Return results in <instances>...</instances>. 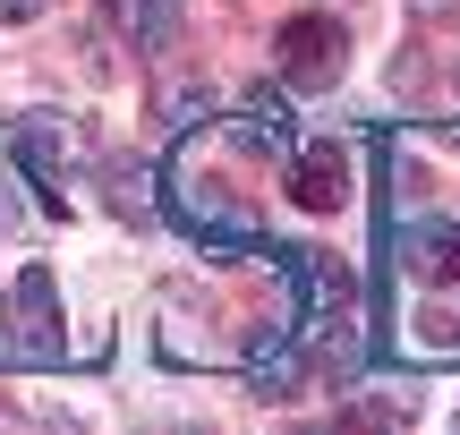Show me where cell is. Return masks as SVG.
<instances>
[{"label": "cell", "mask_w": 460, "mask_h": 435, "mask_svg": "<svg viewBox=\"0 0 460 435\" xmlns=\"http://www.w3.org/2000/svg\"><path fill=\"white\" fill-rule=\"evenodd\" d=\"M349 197V163H341V146H307L290 163V205H307V214H332V205Z\"/></svg>", "instance_id": "obj_4"}, {"label": "cell", "mask_w": 460, "mask_h": 435, "mask_svg": "<svg viewBox=\"0 0 460 435\" xmlns=\"http://www.w3.org/2000/svg\"><path fill=\"white\" fill-rule=\"evenodd\" d=\"M341 26H332V17H290V26H281V77L290 85H332L341 77Z\"/></svg>", "instance_id": "obj_2"}, {"label": "cell", "mask_w": 460, "mask_h": 435, "mask_svg": "<svg viewBox=\"0 0 460 435\" xmlns=\"http://www.w3.org/2000/svg\"><path fill=\"white\" fill-rule=\"evenodd\" d=\"M401 265L427 282V299L410 307V351L418 359H460V239L444 231H418V239H401Z\"/></svg>", "instance_id": "obj_1"}, {"label": "cell", "mask_w": 460, "mask_h": 435, "mask_svg": "<svg viewBox=\"0 0 460 435\" xmlns=\"http://www.w3.org/2000/svg\"><path fill=\"white\" fill-rule=\"evenodd\" d=\"M9 324H17V359H51L60 351V290H51V273H17Z\"/></svg>", "instance_id": "obj_3"}, {"label": "cell", "mask_w": 460, "mask_h": 435, "mask_svg": "<svg viewBox=\"0 0 460 435\" xmlns=\"http://www.w3.org/2000/svg\"><path fill=\"white\" fill-rule=\"evenodd\" d=\"M0 17H9V26H26V17H43V0H0Z\"/></svg>", "instance_id": "obj_7"}, {"label": "cell", "mask_w": 460, "mask_h": 435, "mask_svg": "<svg viewBox=\"0 0 460 435\" xmlns=\"http://www.w3.org/2000/svg\"><path fill=\"white\" fill-rule=\"evenodd\" d=\"M111 197H119V214H128V222H146V214H154V188H146V171H111Z\"/></svg>", "instance_id": "obj_6"}, {"label": "cell", "mask_w": 460, "mask_h": 435, "mask_svg": "<svg viewBox=\"0 0 460 435\" xmlns=\"http://www.w3.org/2000/svg\"><path fill=\"white\" fill-rule=\"evenodd\" d=\"M102 26H119L137 51H163V34H171V9H163V0H102Z\"/></svg>", "instance_id": "obj_5"}]
</instances>
